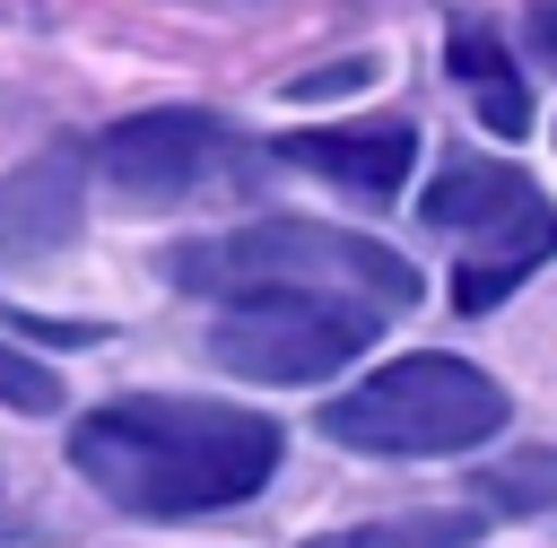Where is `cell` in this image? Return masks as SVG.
Masks as SVG:
<instances>
[{"mask_svg":"<svg viewBox=\"0 0 557 548\" xmlns=\"http://www.w3.org/2000/svg\"><path fill=\"white\" fill-rule=\"evenodd\" d=\"M70 461L104 505L183 522V513H226V505L261 496L278 470V426L261 409L139 391V400L87 409L70 426Z\"/></svg>","mask_w":557,"mask_h":548,"instance_id":"1","label":"cell"},{"mask_svg":"<svg viewBox=\"0 0 557 548\" xmlns=\"http://www.w3.org/2000/svg\"><path fill=\"white\" fill-rule=\"evenodd\" d=\"M174 278L191 296H209V304H244V296H366V304L392 313V304L418 296V270L392 244L348 235V226H313V217H261V226L183 244Z\"/></svg>","mask_w":557,"mask_h":548,"instance_id":"2","label":"cell"},{"mask_svg":"<svg viewBox=\"0 0 557 548\" xmlns=\"http://www.w3.org/2000/svg\"><path fill=\"white\" fill-rule=\"evenodd\" d=\"M505 418H513V400L487 365L418 348V357H392L383 374L348 383L322 409V435L348 452H383V461H444V452L487 444Z\"/></svg>","mask_w":557,"mask_h":548,"instance_id":"3","label":"cell"},{"mask_svg":"<svg viewBox=\"0 0 557 548\" xmlns=\"http://www.w3.org/2000/svg\"><path fill=\"white\" fill-rule=\"evenodd\" d=\"M418 217L470 244V261L453 270V304H461V313L505 304V296H513L548 252H557V209H548L513 165L453 157V165L418 191Z\"/></svg>","mask_w":557,"mask_h":548,"instance_id":"4","label":"cell"},{"mask_svg":"<svg viewBox=\"0 0 557 548\" xmlns=\"http://www.w3.org/2000/svg\"><path fill=\"white\" fill-rule=\"evenodd\" d=\"M383 304L366 296H244L209 322V357L244 383H322L374 348Z\"/></svg>","mask_w":557,"mask_h":548,"instance_id":"5","label":"cell"},{"mask_svg":"<svg viewBox=\"0 0 557 548\" xmlns=\"http://www.w3.org/2000/svg\"><path fill=\"white\" fill-rule=\"evenodd\" d=\"M226 148V122L200 113V104H157V113H131L96 139V165L122 200H183L191 183H209Z\"/></svg>","mask_w":557,"mask_h":548,"instance_id":"6","label":"cell"},{"mask_svg":"<svg viewBox=\"0 0 557 548\" xmlns=\"http://www.w3.org/2000/svg\"><path fill=\"white\" fill-rule=\"evenodd\" d=\"M278 165H305L357 200H392L418 165V122H331V130H287Z\"/></svg>","mask_w":557,"mask_h":548,"instance_id":"7","label":"cell"},{"mask_svg":"<svg viewBox=\"0 0 557 548\" xmlns=\"http://www.w3.org/2000/svg\"><path fill=\"white\" fill-rule=\"evenodd\" d=\"M78 226V148H44L35 165L0 174V261H35Z\"/></svg>","mask_w":557,"mask_h":548,"instance_id":"8","label":"cell"},{"mask_svg":"<svg viewBox=\"0 0 557 548\" xmlns=\"http://www.w3.org/2000/svg\"><path fill=\"white\" fill-rule=\"evenodd\" d=\"M444 61H453V78L470 87V113H479L496 139H522V130H531V87H522L513 52L496 43V26L461 17V26L444 35Z\"/></svg>","mask_w":557,"mask_h":548,"instance_id":"9","label":"cell"},{"mask_svg":"<svg viewBox=\"0 0 557 548\" xmlns=\"http://www.w3.org/2000/svg\"><path fill=\"white\" fill-rule=\"evenodd\" d=\"M479 531V513H400V522H357V531H322L305 548H461Z\"/></svg>","mask_w":557,"mask_h":548,"instance_id":"10","label":"cell"},{"mask_svg":"<svg viewBox=\"0 0 557 548\" xmlns=\"http://www.w3.org/2000/svg\"><path fill=\"white\" fill-rule=\"evenodd\" d=\"M479 496L496 513H557V452H513L479 478Z\"/></svg>","mask_w":557,"mask_h":548,"instance_id":"11","label":"cell"},{"mask_svg":"<svg viewBox=\"0 0 557 548\" xmlns=\"http://www.w3.org/2000/svg\"><path fill=\"white\" fill-rule=\"evenodd\" d=\"M0 409L52 418V409H61V374H52V365H35L26 348H9V339H0Z\"/></svg>","mask_w":557,"mask_h":548,"instance_id":"12","label":"cell"},{"mask_svg":"<svg viewBox=\"0 0 557 548\" xmlns=\"http://www.w3.org/2000/svg\"><path fill=\"white\" fill-rule=\"evenodd\" d=\"M374 61H348V70H322V78H296V96H331V87H366Z\"/></svg>","mask_w":557,"mask_h":548,"instance_id":"13","label":"cell"},{"mask_svg":"<svg viewBox=\"0 0 557 548\" xmlns=\"http://www.w3.org/2000/svg\"><path fill=\"white\" fill-rule=\"evenodd\" d=\"M531 43L557 61V0H531Z\"/></svg>","mask_w":557,"mask_h":548,"instance_id":"14","label":"cell"}]
</instances>
